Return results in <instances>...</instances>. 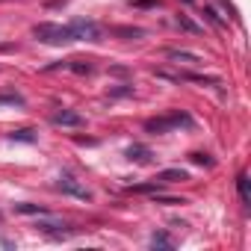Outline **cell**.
<instances>
[{
  "instance_id": "cell-15",
  "label": "cell",
  "mask_w": 251,
  "mask_h": 251,
  "mask_svg": "<svg viewBox=\"0 0 251 251\" xmlns=\"http://www.w3.org/2000/svg\"><path fill=\"white\" fill-rule=\"evenodd\" d=\"M177 24H180V27H183V30H189V33H201V27H195V24H192V21H189V18H183V15H180V18H177Z\"/></svg>"
},
{
  "instance_id": "cell-6",
  "label": "cell",
  "mask_w": 251,
  "mask_h": 251,
  "mask_svg": "<svg viewBox=\"0 0 251 251\" xmlns=\"http://www.w3.org/2000/svg\"><path fill=\"white\" fill-rule=\"evenodd\" d=\"M50 121L56 124V127H83L86 124V118L80 112H74V109H56L50 115Z\"/></svg>"
},
{
  "instance_id": "cell-16",
  "label": "cell",
  "mask_w": 251,
  "mask_h": 251,
  "mask_svg": "<svg viewBox=\"0 0 251 251\" xmlns=\"http://www.w3.org/2000/svg\"><path fill=\"white\" fill-rule=\"evenodd\" d=\"M192 163H198V166H213V160H210L207 154H192Z\"/></svg>"
},
{
  "instance_id": "cell-5",
  "label": "cell",
  "mask_w": 251,
  "mask_h": 251,
  "mask_svg": "<svg viewBox=\"0 0 251 251\" xmlns=\"http://www.w3.org/2000/svg\"><path fill=\"white\" fill-rule=\"evenodd\" d=\"M56 189H59V192H65V195H74V198H80V201H92V192H89L83 183H77L74 177H68V175L56 180Z\"/></svg>"
},
{
  "instance_id": "cell-1",
  "label": "cell",
  "mask_w": 251,
  "mask_h": 251,
  "mask_svg": "<svg viewBox=\"0 0 251 251\" xmlns=\"http://www.w3.org/2000/svg\"><path fill=\"white\" fill-rule=\"evenodd\" d=\"M33 36L42 45H68V42H74L68 24H36L33 27Z\"/></svg>"
},
{
  "instance_id": "cell-10",
  "label": "cell",
  "mask_w": 251,
  "mask_h": 251,
  "mask_svg": "<svg viewBox=\"0 0 251 251\" xmlns=\"http://www.w3.org/2000/svg\"><path fill=\"white\" fill-rule=\"evenodd\" d=\"M236 189H239L242 204H251V189H248V175H245V172H239V177H236Z\"/></svg>"
},
{
  "instance_id": "cell-14",
  "label": "cell",
  "mask_w": 251,
  "mask_h": 251,
  "mask_svg": "<svg viewBox=\"0 0 251 251\" xmlns=\"http://www.w3.org/2000/svg\"><path fill=\"white\" fill-rule=\"evenodd\" d=\"M12 142H36V133L27 130V127H24V130H15V133H12Z\"/></svg>"
},
{
  "instance_id": "cell-4",
  "label": "cell",
  "mask_w": 251,
  "mask_h": 251,
  "mask_svg": "<svg viewBox=\"0 0 251 251\" xmlns=\"http://www.w3.org/2000/svg\"><path fill=\"white\" fill-rule=\"evenodd\" d=\"M36 219H39L36 227L45 230V233H50V236H65V233H68V222H62V219H56V216H50V213H42V216H36Z\"/></svg>"
},
{
  "instance_id": "cell-12",
  "label": "cell",
  "mask_w": 251,
  "mask_h": 251,
  "mask_svg": "<svg viewBox=\"0 0 251 251\" xmlns=\"http://www.w3.org/2000/svg\"><path fill=\"white\" fill-rule=\"evenodd\" d=\"M151 245H154V248H175V239H172L169 233H163V230H160V233H154V236H151Z\"/></svg>"
},
{
  "instance_id": "cell-18",
  "label": "cell",
  "mask_w": 251,
  "mask_h": 251,
  "mask_svg": "<svg viewBox=\"0 0 251 251\" xmlns=\"http://www.w3.org/2000/svg\"><path fill=\"white\" fill-rule=\"evenodd\" d=\"M0 103H24L18 95H0Z\"/></svg>"
},
{
  "instance_id": "cell-2",
  "label": "cell",
  "mask_w": 251,
  "mask_h": 251,
  "mask_svg": "<svg viewBox=\"0 0 251 251\" xmlns=\"http://www.w3.org/2000/svg\"><path fill=\"white\" fill-rule=\"evenodd\" d=\"M175 127H192V118H189L186 112H169V115H163V118L145 121V130H148V133H169V130H175Z\"/></svg>"
},
{
  "instance_id": "cell-9",
  "label": "cell",
  "mask_w": 251,
  "mask_h": 251,
  "mask_svg": "<svg viewBox=\"0 0 251 251\" xmlns=\"http://www.w3.org/2000/svg\"><path fill=\"white\" fill-rule=\"evenodd\" d=\"M127 157L136 160V163H148V160H151V151H148L145 145H130V148H127Z\"/></svg>"
},
{
  "instance_id": "cell-11",
  "label": "cell",
  "mask_w": 251,
  "mask_h": 251,
  "mask_svg": "<svg viewBox=\"0 0 251 251\" xmlns=\"http://www.w3.org/2000/svg\"><path fill=\"white\" fill-rule=\"evenodd\" d=\"M15 213H24V216H42V213H48L45 207H39V204H15Z\"/></svg>"
},
{
  "instance_id": "cell-3",
  "label": "cell",
  "mask_w": 251,
  "mask_h": 251,
  "mask_svg": "<svg viewBox=\"0 0 251 251\" xmlns=\"http://www.w3.org/2000/svg\"><path fill=\"white\" fill-rule=\"evenodd\" d=\"M68 27H71L74 42H100V27H98L95 21H83V18H77V21H71Z\"/></svg>"
},
{
  "instance_id": "cell-17",
  "label": "cell",
  "mask_w": 251,
  "mask_h": 251,
  "mask_svg": "<svg viewBox=\"0 0 251 251\" xmlns=\"http://www.w3.org/2000/svg\"><path fill=\"white\" fill-rule=\"evenodd\" d=\"M118 36H142L145 30H139V27H133V30H127V27H121V30H115Z\"/></svg>"
},
{
  "instance_id": "cell-13",
  "label": "cell",
  "mask_w": 251,
  "mask_h": 251,
  "mask_svg": "<svg viewBox=\"0 0 251 251\" xmlns=\"http://www.w3.org/2000/svg\"><path fill=\"white\" fill-rule=\"evenodd\" d=\"M71 71H77V74H92V65L89 62H83V59H71V62H65Z\"/></svg>"
},
{
  "instance_id": "cell-7",
  "label": "cell",
  "mask_w": 251,
  "mask_h": 251,
  "mask_svg": "<svg viewBox=\"0 0 251 251\" xmlns=\"http://www.w3.org/2000/svg\"><path fill=\"white\" fill-rule=\"evenodd\" d=\"M154 180H160V183H180V180H189V175H186L183 169H166V172H160Z\"/></svg>"
},
{
  "instance_id": "cell-8",
  "label": "cell",
  "mask_w": 251,
  "mask_h": 251,
  "mask_svg": "<svg viewBox=\"0 0 251 251\" xmlns=\"http://www.w3.org/2000/svg\"><path fill=\"white\" fill-rule=\"evenodd\" d=\"M169 59H175V62H189V65H201V62H204L198 53H189V50H169Z\"/></svg>"
},
{
  "instance_id": "cell-19",
  "label": "cell",
  "mask_w": 251,
  "mask_h": 251,
  "mask_svg": "<svg viewBox=\"0 0 251 251\" xmlns=\"http://www.w3.org/2000/svg\"><path fill=\"white\" fill-rule=\"evenodd\" d=\"M186 3H192V0H186Z\"/></svg>"
}]
</instances>
